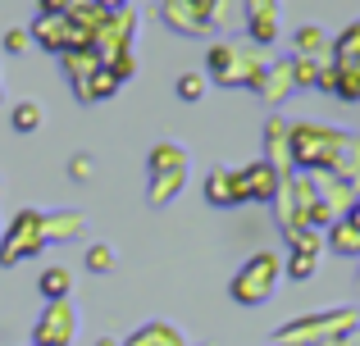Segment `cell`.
<instances>
[{
  "label": "cell",
  "instance_id": "cell-1",
  "mask_svg": "<svg viewBox=\"0 0 360 346\" xmlns=\"http://www.w3.org/2000/svg\"><path fill=\"white\" fill-rule=\"evenodd\" d=\"M347 133L324 124H292V169H301L306 178L315 173H333L338 155H342Z\"/></svg>",
  "mask_w": 360,
  "mask_h": 346
},
{
  "label": "cell",
  "instance_id": "cell-2",
  "mask_svg": "<svg viewBox=\"0 0 360 346\" xmlns=\"http://www.w3.org/2000/svg\"><path fill=\"white\" fill-rule=\"evenodd\" d=\"M356 310H324V314H301V319L274 328V346H333L338 338L356 328Z\"/></svg>",
  "mask_w": 360,
  "mask_h": 346
},
{
  "label": "cell",
  "instance_id": "cell-3",
  "mask_svg": "<svg viewBox=\"0 0 360 346\" xmlns=\"http://www.w3.org/2000/svg\"><path fill=\"white\" fill-rule=\"evenodd\" d=\"M205 69H210V82H219V87H251L255 91L264 78V60L238 41H210Z\"/></svg>",
  "mask_w": 360,
  "mask_h": 346
},
{
  "label": "cell",
  "instance_id": "cell-4",
  "mask_svg": "<svg viewBox=\"0 0 360 346\" xmlns=\"http://www.w3.org/2000/svg\"><path fill=\"white\" fill-rule=\"evenodd\" d=\"M278 274H283V260L274 251H255L238 274H233L229 296L238 305H264L274 296V287H278Z\"/></svg>",
  "mask_w": 360,
  "mask_h": 346
},
{
  "label": "cell",
  "instance_id": "cell-5",
  "mask_svg": "<svg viewBox=\"0 0 360 346\" xmlns=\"http://www.w3.org/2000/svg\"><path fill=\"white\" fill-rule=\"evenodd\" d=\"M41 219H46L41 210H18L14 223L0 232V265H5V269H14V265H23V260H32V255L46 251Z\"/></svg>",
  "mask_w": 360,
  "mask_h": 346
},
{
  "label": "cell",
  "instance_id": "cell-6",
  "mask_svg": "<svg viewBox=\"0 0 360 346\" xmlns=\"http://www.w3.org/2000/svg\"><path fill=\"white\" fill-rule=\"evenodd\" d=\"M73 338H78V310L69 301H46L32 328V346H73Z\"/></svg>",
  "mask_w": 360,
  "mask_h": 346
},
{
  "label": "cell",
  "instance_id": "cell-7",
  "mask_svg": "<svg viewBox=\"0 0 360 346\" xmlns=\"http://www.w3.org/2000/svg\"><path fill=\"white\" fill-rule=\"evenodd\" d=\"M233 187H238V205H251V201H278L283 173L274 169V164H264V160L238 164V169H233Z\"/></svg>",
  "mask_w": 360,
  "mask_h": 346
},
{
  "label": "cell",
  "instance_id": "cell-8",
  "mask_svg": "<svg viewBox=\"0 0 360 346\" xmlns=\"http://www.w3.org/2000/svg\"><path fill=\"white\" fill-rule=\"evenodd\" d=\"M32 41L46 46L51 55H69V51H78V46H91V36L78 32V27L69 23V14H41L32 23Z\"/></svg>",
  "mask_w": 360,
  "mask_h": 346
},
{
  "label": "cell",
  "instance_id": "cell-9",
  "mask_svg": "<svg viewBox=\"0 0 360 346\" xmlns=\"http://www.w3.org/2000/svg\"><path fill=\"white\" fill-rule=\"evenodd\" d=\"M165 23L174 27L178 36H210L214 23L196 0H165Z\"/></svg>",
  "mask_w": 360,
  "mask_h": 346
},
{
  "label": "cell",
  "instance_id": "cell-10",
  "mask_svg": "<svg viewBox=\"0 0 360 346\" xmlns=\"http://www.w3.org/2000/svg\"><path fill=\"white\" fill-rule=\"evenodd\" d=\"M264 164H274L283 178L292 169V124H283L278 114L264 124Z\"/></svg>",
  "mask_w": 360,
  "mask_h": 346
},
{
  "label": "cell",
  "instance_id": "cell-11",
  "mask_svg": "<svg viewBox=\"0 0 360 346\" xmlns=\"http://www.w3.org/2000/svg\"><path fill=\"white\" fill-rule=\"evenodd\" d=\"M255 91H260L269 105L288 100L292 91H297V78H292V55H288V60H269V64H264V78H260V87H255Z\"/></svg>",
  "mask_w": 360,
  "mask_h": 346
},
{
  "label": "cell",
  "instance_id": "cell-12",
  "mask_svg": "<svg viewBox=\"0 0 360 346\" xmlns=\"http://www.w3.org/2000/svg\"><path fill=\"white\" fill-rule=\"evenodd\" d=\"M146 173L160 178V173H187V151L178 142H155L146 155Z\"/></svg>",
  "mask_w": 360,
  "mask_h": 346
},
{
  "label": "cell",
  "instance_id": "cell-13",
  "mask_svg": "<svg viewBox=\"0 0 360 346\" xmlns=\"http://www.w3.org/2000/svg\"><path fill=\"white\" fill-rule=\"evenodd\" d=\"M324 241H328V251H333V255H342V260H360V228H356L352 219H342V214L328 223Z\"/></svg>",
  "mask_w": 360,
  "mask_h": 346
},
{
  "label": "cell",
  "instance_id": "cell-14",
  "mask_svg": "<svg viewBox=\"0 0 360 346\" xmlns=\"http://www.w3.org/2000/svg\"><path fill=\"white\" fill-rule=\"evenodd\" d=\"M123 346H187V342H183V328H178V324L155 319V324H141Z\"/></svg>",
  "mask_w": 360,
  "mask_h": 346
},
{
  "label": "cell",
  "instance_id": "cell-15",
  "mask_svg": "<svg viewBox=\"0 0 360 346\" xmlns=\"http://www.w3.org/2000/svg\"><path fill=\"white\" fill-rule=\"evenodd\" d=\"M41 228H46V246H51V241H73L82 228H87V214H78V210L46 214V219H41Z\"/></svg>",
  "mask_w": 360,
  "mask_h": 346
},
{
  "label": "cell",
  "instance_id": "cell-16",
  "mask_svg": "<svg viewBox=\"0 0 360 346\" xmlns=\"http://www.w3.org/2000/svg\"><path fill=\"white\" fill-rule=\"evenodd\" d=\"M60 64H64V73H69V82L78 87V82H87L91 73L101 69V55H96V46H78V51H69V55H60Z\"/></svg>",
  "mask_w": 360,
  "mask_h": 346
},
{
  "label": "cell",
  "instance_id": "cell-17",
  "mask_svg": "<svg viewBox=\"0 0 360 346\" xmlns=\"http://www.w3.org/2000/svg\"><path fill=\"white\" fill-rule=\"evenodd\" d=\"M205 201L214 205V210H233L238 205V187H233V169H210V178H205Z\"/></svg>",
  "mask_w": 360,
  "mask_h": 346
},
{
  "label": "cell",
  "instance_id": "cell-18",
  "mask_svg": "<svg viewBox=\"0 0 360 346\" xmlns=\"http://www.w3.org/2000/svg\"><path fill=\"white\" fill-rule=\"evenodd\" d=\"M73 91H78V100H82V105H91V100H110V96L119 91V78H115V73L105 69V64H101V69L91 73L87 82H78Z\"/></svg>",
  "mask_w": 360,
  "mask_h": 346
},
{
  "label": "cell",
  "instance_id": "cell-19",
  "mask_svg": "<svg viewBox=\"0 0 360 346\" xmlns=\"http://www.w3.org/2000/svg\"><path fill=\"white\" fill-rule=\"evenodd\" d=\"M246 36H251L255 46H274L278 41V9H255V14H246Z\"/></svg>",
  "mask_w": 360,
  "mask_h": 346
},
{
  "label": "cell",
  "instance_id": "cell-20",
  "mask_svg": "<svg viewBox=\"0 0 360 346\" xmlns=\"http://www.w3.org/2000/svg\"><path fill=\"white\" fill-rule=\"evenodd\" d=\"M37 287H41L46 301H69V292H73V274H69L64 265H51V269H41Z\"/></svg>",
  "mask_w": 360,
  "mask_h": 346
},
{
  "label": "cell",
  "instance_id": "cell-21",
  "mask_svg": "<svg viewBox=\"0 0 360 346\" xmlns=\"http://www.w3.org/2000/svg\"><path fill=\"white\" fill-rule=\"evenodd\" d=\"M328 55H333V64H360V18H356V23H347L342 32L333 36Z\"/></svg>",
  "mask_w": 360,
  "mask_h": 346
},
{
  "label": "cell",
  "instance_id": "cell-22",
  "mask_svg": "<svg viewBox=\"0 0 360 346\" xmlns=\"http://www.w3.org/2000/svg\"><path fill=\"white\" fill-rule=\"evenodd\" d=\"M292 46H297V55H310V60H328V46H333V41L324 36V27L306 23V27H297Z\"/></svg>",
  "mask_w": 360,
  "mask_h": 346
},
{
  "label": "cell",
  "instance_id": "cell-23",
  "mask_svg": "<svg viewBox=\"0 0 360 346\" xmlns=\"http://www.w3.org/2000/svg\"><path fill=\"white\" fill-rule=\"evenodd\" d=\"M183 187H187V173H160V178H150V182H146V201L150 205H169Z\"/></svg>",
  "mask_w": 360,
  "mask_h": 346
},
{
  "label": "cell",
  "instance_id": "cell-24",
  "mask_svg": "<svg viewBox=\"0 0 360 346\" xmlns=\"http://www.w3.org/2000/svg\"><path fill=\"white\" fill-rule=\"evenodd\" d=\"M9 128H14V133H37V128H41V105H37V100H18V105L9 109Z\"/></svg>",
  "mask_w": 360,
  "mask_h": 346
},
{
  "label": "cell",
  "instance_id": "cell-25",
  "mask_svg": "<svg viewBox=\"0 0 360 346\" xmlns=\"http://www.w3.org/2000/svg\"><path fill=\"white\" fill-rule=\"evenodd\" d=\"M115 265H119V255H115L110 241H91L87 246V269L91 274H115Z\"/></svg>",
  "mask_w": 360,
  "mask_h": 346
},
{
  "label": "cell",
  "instance_id": "cell-26",
  "mask_svg": "<svg viewBox=\"0 0 360 346\" xmlns=\"http://www.w3.org/2000/svg\"><path fill=\"white\" fill-rule=\"evenodd\" d=\"M210 23H214V27H242V23H246L242 0H219V5L210 9Z\"/></svg>",
  "mask_w": 360,
  "mask_h": 346
},
{
  "label": "cell",
  "instance_id": "cell-27",
  "mask_svg": "<svg viewBox=\"0 0 360 346\" xmlns=\"http://www.w3.org/2000/svg\"><path fill=\"white\" fill-rule=\"evenodd\" d=\"M292 78H297V91L319 87V60H310V55H292Z\"/></svg>",
  "mask_w": 360,
  "mask_h": 346
},
{
  "label": "cell",
  "instance_id": "cell-28",
  "mask_svg": "<svg viewBox=\"0 0 360 346\" xmlns=\"http://www.w3.org/2000/svg\"><path fill=\"white\" fill-rule=\"evenodd\" d=\"M174 91H178V100L196 105V100L205 96V73H178V78H174Z\"/></svg>",
  "mask_w": 360,
  "mask_h": 346
},
{
  "label": "cell",
  "instance_id": "cell-29",
  "mask_svg": "<svg viewBox=\"0 0 360 346\" xmlns=\"http://www.w3.org/2000/svg\"><path fill=\"white\" fill-rule=\"evenodd\" d=\"M315 269H319V255H310V251H292L288 265H283V274L297 278V283H306V278L315 274Z\"/></svg>",
  "mask_w": 360,
  "mask_h": 346
},
{
  "label": "cell",
  "instance_id": "cell-30",
  "mask_svg": "<svg viewBox=\"0 0 360 346\" xmlns=\"http://www.w3.org/2000/svg\"><path fill=\"white\" fill-rule=\"evenodd\" d=\"M319 246H324L319 228H297V232H288V251H310V255H319Z\"/></svg>",
  "mask_w": 360,
  "mask_h": 346
},
{
  "label": "cell",
  "instance_id": "cell-31",
  "mask_svg": "<svg viewBox=\"0 0 360 346\" xmlns=\"http://www.w3.org/2000/svg\"><path fill=\"white\" fill-rule=\"evenodd\" d=\"M105 69L115 73L119 82H128V78H137V55H132V51H123V55H115V60H105Z\"/></svg>",
  "mask_w": 360,
  "mask_h": 346
},
{
  "label": "cell",
  "instance_id": "cell-32",
  "mask_svg": "<svg viewBox=\"0 0 360 346\" xmlns=\"http://www.w3.org/2000/svg\"><path fill=\"white\" fill-rule=\"evenodd\" d=\"M69 178H73V182H91V178H96V160H91L87 151H78L69 160Z\"/></svg>",
  "mask_w": 360,
  "mask_h": 346
},
{
  "label": "cell",
  "instance_id": "cell-33",
  "mask_svg": "<svg viewBox=\"0 0 360 346\" xmlns=\"http://www.w3.org/2000/svg\"><path fill=\"white\" fill-rule=\"evenodd\" d=\"M27 46H32V32H27V27H14V32H5V51H9V55H23Z\"/></svg>",
  "mask_w": 360,
  "mask_h": 346
},
{
  "label": "cell",
  "instance_id": "cell-34",
  "mask_svg": "<svg viewBox=\"0 0 360 346\" xmlns=\"http://www.w3.org/2000/svg\"><path fill=\"white\" fill-rule=\"evenodd\" d=\"M37 5H41V14H64L69 0H37Z\"/></svg>",
  "mask_w": 360,
  "mask_h": 346
},
{
  "label": "cell",
  "instance_id": "cell-35",
  "mask_svg": "<svg viewBox=\"0 0 360 346\" xmlns=\"http://www.w3.org/2000/svg\"><path fill=\"white\" fill-rule=\"evenodd\" d=\"M101 9H110V14H119V9H128V0H96Z\"/></svg>",
  "mask_w": 360,
  "mask_h": 346
},
{
  "label": "cell",
  "instance_id": "cell-36",
  "mask_svg": "<svg viewBox=\"0 0 360 346\" xmlns=\"http://www.w3.org/2000/svg\"><path fill=\"white\" fill-rule=\"evenodd\" d=\"M342 219H352V223H356V228H360V201H352V210H347V214H342Z\"/></svg>",
  "mask_w": 360,
  "mask_h": 346
},
{
  "label": "cell",
  "instance_id": "cell-37",
  "mask_svg": "<svg viewBox=\"0 0 360 346\" xmlns=\"http://www.w3.org/2000/svg\"><path fill=\"white\" fill-rule=\"evenodd\" d=\"M91 346H123V342H119V338H105V333H101V338L91 342Z\"/></svg>",
  "mask_w": 360,
  "mask_h": 346
},
{
  "label": "cell",
  "instance_id": "cell-38",
  "mask_svg": "<svg viewBox=\"0 0 360 346\" xmlns=\"http://www.w3.org/2000/svg\"><path fill=\"white\" fill-rule=\"evenodd\" d=\"M196 5H201V9H205V14H210V9H214V5H219V0H196Z\"/></svg>",
  "mask_w": 360,
  "mask_h": 346
},
{
  "label": "cell",
  "instance_id": "cell-39",
  "mask_svg": "<svg viewBox=\"0 0 360 346\" xmlns=\"http://www.w3.org/2000/svg\"><path fill=\"white\" fill-rule=\"evenodd\" d=\"M0 232H5V228H0Z\"/></svg>",
  "mask_w": 360,
  "mask_h": 346
}]
</instances>
